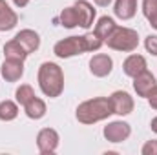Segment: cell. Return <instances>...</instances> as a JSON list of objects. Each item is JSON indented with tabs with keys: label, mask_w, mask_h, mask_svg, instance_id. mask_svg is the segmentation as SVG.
<instances>
[{
	"label": "cell",
	"mask_w": 157,
	"mask_h": 155,
	"mask_svg": "<svg viewBox=\"0 0 157 155\" xmlns=\"http://www.w3.org/2000/svg\"><path fill=\"white\" fill-rule=\"evenodd\" d=\"M104 44L108 47L115 49V51L130 53V51L137 49V46H139V35L132 28H121V26H117L113 29V33L104 40Z\"/></svg>",
	"instance_id": "cell-4"
},
{
	"label": "cell",
	"mask_w": 157,
	"mask_h": 155,
	"mask_svg": "<svg viewBox=\"0 0 157 155\" xmlns=\"http://www.w3.org/2000/svg\"><path fill=\"white\" fill-rule=\"evenodd\" d=\"M150 128H152V131H154V133H157V117H154V119H152Z\"/></svg>",
	"instance_id": "cell-28"
},
{
	"label": "cell",
	"mask_w": 157,
	"mask_h": 155,
	"mask_svg": "<svg viewBox=\"0 0 157 155\" xmlns=\"http://www.w3.org/2000/svg\"><path fill=\"white\" fill-rule=\"evenodd\" d=\"M0 75H2L4 80H7V82H17V80H20L22 75H24V62L6 59L4 64H2V68H0Z\"/></svg>",
	"instance_id": "cell-11"
},
{
	"label": "cell",
	"mask_w": 157,
	"mask_h": 155,
	"mask_svg": "<svg viewBox=\"0 0 157 155\" xmlns=\"http://www.w3.org/2000/svg\"><path fill=\"white\" fill-rule=\"evenodd\" d=\"M113 13L121 20H130L137 13V0H115Z\"/></svg>",
	"instance_id": "cell-15"
},
{
	"label": "cell",
	"mask_w": 157,
	"mask_h": 155,
	"mask_svg": "<svg viewBox=\"0 0 157 155\" xmlns=\"http://www.w3.org/2000/svg\"><path fill=\"white\" fill-rule=\"evenodd\" d=\"M144 47H146L148 53H152V55L157 57V35H148L144 39Z\"/></svg>",
	"instance_id": "cell-23"
},
{
	"label": "cell",
	"mask_w": 157,
	"mask_h": 155,
	"mask_svg": "<svg viewBox=\"0 0 157 155\" xmlns=\"http://www.w3.org/2000/svg\"><path fill=\"white\" fill-rule=\"evenodd\" d=\"M148 99V104H150V108H154V110H157V86L150 91V95L146 97Z\"/></svg>",
	"instance_id": "cell-25"
},
{
	"label": "cell",
	"mask_w": 157,
	"mask_h": 155,
	"mask_svg": "<svg viewBox=\"0 0 157 155\" xmlns=\"http://www.w3.org/2000/svg\"><path fill=\"white\" fill-rule=\"evenodd\" d=\"M148 22H150V26H152L154 29H157V15H154V17H152V18H150Z\"/></svg>",
	"instance_id": "cell-29"
},
{
	"label": "cell",
	"mask_w": 157,
	"mask_h": 155,
	"mask_svg": "<svg viewBox=\"0 0 157 155\" xmlns=\"http://www.w3.org/2000/svg\"><path fill=\"white\" fill-rule=\"evenodd\" d=\"M73 7L77 9L78 26L84 28V29H90L93 26V20H95V9H93V6L88 0H77L73 4Z\"/></svg>",
	"instance_id": "cell-10"
},
{
	"label": "cell",
	"mask_w": 157,
	"mask_h": 155,
	"mask_svg": "<svg viewBox=\"0 0 157 155\" xmlns=\"http://www.w3.org/2000/svg\"><path fill=\"white\" fill-rule=\"evenodd\" d=\"M18 24V15L6 4V0H0V31H11Z\"/></svg>",
	"instance_id": "cell-14"
},
{
	"label": "cell",
	"mask_w": 157,
	"mask_h": 155,
	"mask_svg": "<svg viewBox=\"0 0 157 155\" xmlns=\"http://www.w3.org/2000/svg\"><path fill=\"white\" fill-rule=\"evenodd\" d=\"M15 40L26 49V53L29 55V53H35L37 49H39L40 46V37L37 31H33V29H22L20 33H17V37Z\"/></svg>",
	"instance_id": "cell-12"
},
{
	"label": "cell",
	"mask_w": 157,
	"mask_h": 155,
	"mask_svg": "<svg viewBox=\"0 0 157 155\" xmlns=\"http://www.w3.org/2000/svg\"><path fill=\"white\" fill-rule=\"evenodd\" d=\"M110 104H112V110L113 113L124 117V115H130L133 112V99L128 91H113L110 97Z\"/></svg>",
	"instance_id": "cell-6"
},
{
	"label": "cell",
	"mask_w": 157,
	"mask_h": 155,
	"mask_svg": "<svg viewBox=\"0 0 157 155\" xmlns=\"http://www.w3.org/2000/svg\"><path fill=\"white\" fill-rule=\"evenodd\" d=\"M11 2H13L17 7H26V6L29 4V0H11Z\"/></svg>",
	"instance_id": "cell-26"
},
{
	"label": "cell",
	"mask_w": 157,
	"mask_h": 155,
	"mask_svg": "<svg viewBox=\"0 0 157 155\" xmlns=\"http://www.w3.org/2000/svg\"><path fill=\"white\" fill-rule=\"evenodd\" d=\"M141 153L143 155H157V139H152V141L144 142Z\"/></svg>",
	"instance_id": "cell-24"
},
{
	"label": "cell",
	"mask_w": 157,
	"mask_h": 155,
	"mask_svg": "<svg viewBox=\"0 0 157 155\" xmlns=\"http://www.w3.org/2000/svg\"><path fill=\"white\" fill-rule=\"evenodd\" d=\"M59 133L53 128H44L37 135V146L40 153H53L59 148Z\"/></svg>",
	"instance_id": "cell-7"
},
{
	"label": "cell",
	"mask_w": 157,
	"mask_h": 155,
	"mask_svg": "<svg viewBox=\"0 0 157 155\" xmlns=\"http://www.w3.org/2000/svg\"><path fill=\"white\" fill-rule=\"evenodd\" d=\"M24 112H26V115L29 117V119L39 120V119H42V117L46 115V102L42 99H39V97H33L24 106Z\"/></svg>",
	"instance_id": "cell-18"
},
{
	"label": "cell",
	"mask_w": 157,
	"mask_h": 155,
	"mask_svg": "<svg viewBox=\"0 0 157 155\" xmlns=\"http://www.w3.org/2000/svg\"><path fill=\"white\" fill-rule=\"evenodd\" d=\"M102 44L104 40H101L95 33H86L82 37H68V39L59 40L53 46V53L59 59H70L88 51H99Z\"/></svg>",
	"instance_id": "cell-1"
},
{
	"label": "cell",
	"mask_w": 157,
	"mask_h": 155,
	"mask_svg": "<svg viewBox=\"0 0 157 155\" xmlns=\"http://www.w3.org/2000/svg\"><path fill=\"white\" fill-rule=\"evenodd\" d=\"M157 86L155 82V77H154V73H150L148 70H144V71H141L137 77H133V89H135V93L139 95V97H148L150 95V91L154 89Z\"/></svg>",
	"instance_id": "cell-9"
},
{
	"label": "cell",
	"mask_w": 157,
	"mask_h": 155,
	"mask_svg": "<svg viewBox=\"0 0 157 155\" xmlns=\"http://www.w3.org/2000/svg\"><path fill=\"white\" fill-rule=\"evenodd\" d=\"M115 28H117V24H115V20H113L112 17H101V18L97 20V24H95L93 33H95L101 40H106L112 33H113Z\"/></svg>",
	"instance_id": "cell-16"
},
{
	"label": "cell",
	"mask_w": 157,
	"mask_h": 155,
	"mask_svg": "<svg viewBox=\"0 0 157 155\" xmlns=\"http://www.w3.org/2000/svg\"><path fill=\"white\" fill-rule=\"evenodd\" d=\"M93 2H95L97 6H101V7H106V6H110L113 0H93Z\"/></svg>",
	"instance_id": "cell-27"
},
{
	"label": "cell",
	"mask_w": 157,
	"mask_h": 155,
	"mask_svg": "<svg viewBox=\"0 0 157 155\" xmlns=\"http://www.w3.org/2000/svg\"><path fill=\"white\" fill-rule=\"evenodd\" d=\"M146 70V59L143 55H130L124 62H122V71L128 77H137L141 71Z\"/></svg>",
	"instance_id": "cell-13"
},
{
	"label": "cell",
	"mask_w": 157,
	"mask_h": 155,
	"mask_svg": "<svg viewBox=\"0 0 157 155\" xmlns=\"http://www.w3.org/2000/svg\"><path fill=\"white\" fill-rule=\"evenodd\" d=\"M112 113H113V110H112L110 99L108 97H95V99H90V100H84L82 104H78L75 117L82 124H95V122L108 119Z\"/></svg>",
	"instance_id": "cell-3"
},
{
	"label": "cell",
	"mask_w": 157,
	"mask_h": 155,
	"mask_svg": "<svg viewBox=\"0 0 157 155\" xmlns=\"http://www.w3.org/2000/svg\"><path fill=\"white\" fill-rule=\"evenodd\" d=\"M59 20H60V26H64L66 29H73L78 26V15H77V9L73 6L70 7H64L59 15Z\"/></svg>",
	"instance_id": "cell-19"
},
{
	"label": "cell",
	"mask_w": 157,
	"mask_h": 155,
	"mask_svg": "<svg viewBox=\"0 0 157 155\" xmlns=\"http://www.w3.org/2000/svg\"><path fill=\"white\" fill-rule=\"evenodd\" d=\"M33 97H35V91H33V88H31L29 84H22V86L17 88V91H15V99H17V102H18L20 106H26Z\"/></svg>",
	"instance_id": "cell-21"
},
{
	"label": "cell",
	"mask_w": 157,
	"mask_h": 155,
	"mask_svg": "<svg viewBox=\"0 0 157 155\" xmlns=\"http://www.w3.org/2000/svg\"><path fill=\"white\" fill-rule=\"evenodd\" d=\"M102 133H104V139L110 141V142H122V141H126L130 137L132 128L124 120H113V122H108L104 126Z\"/></svg>",
	"instance_id": "cell-5"
},
{
	"label": "cell",
	"mask_w": 157,
	"mask_h": 155,
	"mask_svg": "<svg viewBox=\"0 0 157 155\" xmlns=\"http://www.w3.org/2000/svg\"><path fill=\"white\" fill-rule=\"evenodd\" d=\"M18 117V104L13 100H2L0 102V120H15Z\"/></svg>",
	"instance_id": "cell-20"
},
{
	"label": "cell",
	"mask_w": 157,
	"mask_h": 155,
	"mask_svg": "<svg viewBox=\"0 0 157 155\" xmlns=\"http://www.w3.org/2000/svg\"><path fill=\"white\" fill-rule=\"evenodd\" d=\"M39 86L40 91L49 97L57 99L64 91V73L62 68L55 62H44L39 68Z\"/></svg>",
	"instance_id": "cell-2"
},
{
	"label": "cell",
	"mask_w": 157,
	"mask_h": 155,
	"mask_svg": "<svg viewBox=\"0 0 157 155\" xmlns=\"http://www.w3.org/2000/svg\"><path fill=\"white\" fill-rule=\"evenodd\" d=\"M113 70V60L112 57L104 55V53H99V55H93L91 60H90V71L91 75L102 78V77H108Z\"/></svg>",
	"instance_id": "cell-8"
},
{
	"label": "cell",
	"mask_w": 157,
	"mask_h": 155,
	"mask_svg": "<svg viewBox=\"0 0 157 155\" xmlns=\"http://www.w3.org/2000/svg\"><path fill=\"white\" fill-rule=\"evenodd\" d=\"M143 15L148 20L157 15V0H143Z\"/></svg>",
	"instance_id": "cell-22"
},
{
	"label": "cell",
	"mask_w": 157,
	"mask_h": 155,
	"mask_svg": "<svg viewBox=\"0 0 157 155\" xmlns=\"http://www.w3.org/2000/svg\"><path fill=\"white\" fill-rule=\"evenodd\" d=\"M4 57L9 59V60H20V62H24L26 57H28V53H26V49L17 40L13 39V40H9V42H6V46H4Z\"/></svg>",
	"instance_id": "cell-17"
}]
</instances>
